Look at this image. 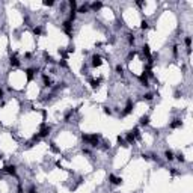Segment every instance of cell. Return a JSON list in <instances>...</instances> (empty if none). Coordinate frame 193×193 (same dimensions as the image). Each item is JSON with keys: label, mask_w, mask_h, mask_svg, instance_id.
<instances>
[{"label": "cell", "mask_w": 193, "mask_h": 193, "mask_svg": "<svg viewBox=\"0 0 193 193\" xmlns=\"http://www.w3.org/2000/svg\"><path fill=\"white\" fill-rule=\"evenodd\" d=\"M164 157H166V160H169V161H172V160L175 159V155H174L172 151H166V152H164Z\"/></svg>", "instance_id": "cell-1"}, {"label": "cell", "mask_w": 193, "mask_h": 193, "mask_svg": "<svg viewBox=\"0 0 193 193\" xmlns=\"http://www.w3.org/2000/svg\"><path fill=\"white\" fill-rule=\"evenodd\" d=\"M149 124V116L146 115V116H142L140 118V125H148Z\"/></svg>", "instance_id": "cell-2"}]
</instances>
